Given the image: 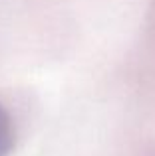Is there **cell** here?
<instances>
[{
  "instance_id": "6da1fadb",
  "label": "cell",
  "mask_w": 155,
  "mask_h": 156,
  "mask_svg": "<svg viewBox=\"0 0 155 156\" xmlns=\"http://www.w3.org/2000/svg\"><path fill=\"white\" fill-rule=\"evenodd\" d=\"M16 133H14V121L10 117V111L0 101V156H8L14 148Z\"/></svg>"
}]
</instances>
